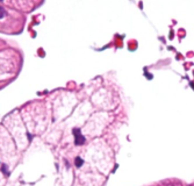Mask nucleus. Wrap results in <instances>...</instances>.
Wrapping results in <instances>:
<instances>
[{
  "instance_id": "obj_2",
  "label": "nucleus",
  "mask_w": 194,
  "mask_h": 186,
  "mask_svg": "<svg viewBox=\"0 0 194 186\" xmlns=\"http://www.w3.org/2000/svg\"><path fill=\"white\" fill-rule=\"evenodd\" d=\"M83 164H84V159L80 158V157H76V159H75V165H76L77 168H80V166H83Z\"/></svg>"
},
{
  "instance_id": "obj_3",
  "label": "nucleus",
  "mask_w": 194,
  "mask_h": 186,
  "mask_svg": "<svg viewBox=\"0 0 194 186\" xmlns=\"http://www.w3.org/2000/svg\"><path fill=\"white\" fill-rule=\"evenodd\" d=\"M1 172H2L5 176H8V175H9V172L7 171V165H6V164H2V165H1Z\"/></svg>"
},
{
  "instance_id": "obj_4",
  "label": "nucleus",
  "mask_w": 194,
  "mask_h": 186,
  "mask_svg": "<svg viewBox=\"0 0 194 186\" xmlns=\"http://www.w3.org/2000/svg\"><path fill=\"white\" fill-rule=\"evenodd\" d=\"M5 15H6V12H5V9H3V8L0 6V19H2Z\"/></svg>"
},
{
  "instance_id": "obj_5",
  "label": "nucleus",
  "mask_w": 194,
  "mask_h": 186,
  "mask_svg": "<svg viewBox=\"0 0 194 186\" xmlns=\"http://www.w3.org/2000/svg\"><path fill=\"white\" fill-rule=\"evenodd\" d=\"M27 136H28V138H29V141H31V138H33V136L31 135H29L28 133H27Z\"/></svg>"
},
{
  "instance_id": "obj_6",
  "label": "nucleus",
  "mask_w": 194,
  "mask_h": 186,
  "mask_svg": "<svg viewBox=\"0 0 194 186\" xmlns=\"http://www.w3.org/2000/svg\"><path fill=\"white\" fill-rule=\"evenodd\" d=\"M0 1H2V0H0Z\"/></svg>"
},
{
  "instance_id": "obj_1",
  "label": "nucleus",
  "mask_w": 194,
  "mask_h": 186,
  "mask_svg": "<svg viewBox=\"0 0 194 186\" xmlns=\"http://www.w3.org/2000/svg\"><path fill=\"white\" fill-rule=\"evenodd\" d=\"M72 134H73V136H75V144L76 145H83L84 143H85V137L83 136V134H82V131H80V129L79 128H73L72 129Z\"/></svg>"
}]
</instances>
